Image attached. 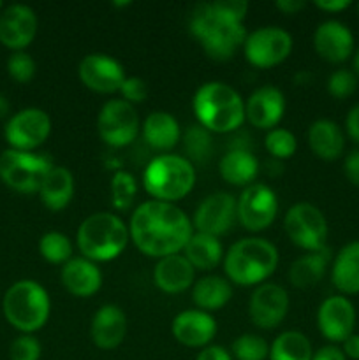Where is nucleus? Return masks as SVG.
Listing matches in <instances>:
<instances>
[{
	"instance_id": "1",
	"label": "nucleus",
	"mask_w": 359,
	"mask_h": 360,
	"mask_svg": "<svg viewBox=\"0 0 359 360\" xmlns=\"http://www.w3.org/2000/svg\"><path fill=\"white\" fill-rule=\"evenodd\" d=\"M129 234L143 255L160 260L185 248L194 234V225L176 204L151 199L134 210Z\"/></svg>"
},
{
	"instance_id": "2",
	"label": "nucleus",
	"mask_w": 359,
	"mask_h": 360,
	"mask_svg": "<svg viewBox=\"0 0 359 360\" xmlns=\"http://www.w3.org/2000/svg\"><path fill=\"white\" fill-rule=\"evenodd\" d=\"M192 108L201 127L210 132L229 134L245 122V102L227 83L208 81L197 88Z\"/></svg>"
},
{
	"instance_id": "3",
	"label": "nucleus",
	"mask_w": 359,
	"mask_h": 360,
	"mask_svg": "<svg viewBox=\"0 0 359 360\" xmlns=\"http://www.w3.org/2000/svg\"><path fill=\"white\" fill-rule=\"evenodd\" d=\"M278 250L263 238L236 241L224 255V271L229 281L239 287L263 285L278 267Z\"/></svg>"
},
{
	"instance_id": "4",
	"label": "nucleus",
	"mask_w": 359,
	"mask_h": 360,
	"mask_svg": "<svg viewBox=\"0 0 359 360\" xmlns=\"http://www.w3.org/2000/svg\"><path fill=\"white\" fill-rule=\"evenodd\" d=\"M129 225L109 211L87 217L76 232L77 248L84 259L95 264L118 259L129 245Z\"/></svg>"
},
{
	"instance_id": "5",
	"label": "nucleus",
	"mask_w": 359,
	"mask_h": 360,
	"mask_svg": "<svg viewBox=\"0 0 359 360\" xmlns=\"http://www.w3.org/2000/svg\"><path fill=\"white\" fill-rule=\"evenodd\" d=\"M190 32L203 46L211 60L225 62L231 58L239 46L245 44L246 30L243 23L222 20L211 7V2L197 4L190 16Z\"/></svg>"
},
{
	"instance_id": "6",
	"label": "nucleus",
	"mask_w": 359,
	"mask_h": 360,
	"mask_svg": "<svg viewBox=\"0 0 359 360\" xmlns=\"http://www.w3.org/2000/svg\"><path fill=\"white\" fill-rule=\"evenodd\" d=\"M143 185L153 200L175 204L194 190L196 169L187 157L158 155L144 169Z\"/></svg>"
},
{
	"instance_id": "7",
	"label": "nucleus",
	"mask_w": 359,
	"mask_h": 360,
	"mask_svg": "<svg viewBox=\"0 0 359 360\" xmlns=\"http://www.w3.org/2000/svg\"><path fill=\"white\" fill-rule=\"evenodd\" d=\"M7 322L23 334H34L46 326L51 301L42 285L34 280H20L11 285L2 301Z\"/></svg>"
},
{
	"instance_id": "8",
	"label": "nucleus",
	"mask_w": 359,
	"mask_h": 360,
	"mask_svg": "<svg viewBox=\"0 0 359 360\" xmlns=\"http://www.w3.org/2000/svg\"><path fill=\"white\" fill-rule=\"evenodd\" d=\"M46 153L6 150L0 155V178L9 188L20 193L39 192L44 176L53 167Z\"/></svg>"
},
{
	"instance_id": "9",
	"label": "nucleus",
	"mask_w": 359,
	"mask_h": 360,
	"mask_svg": "<svg viewBox=\"0 0 359 360\" xmlns=\"http://www.w3.org/2000/svg\"><path fill=\"white\" fill-rule=\"evenodd\" d=\"M287 238L305 252H319L326 248L327 220L322 211L310 202H298L289 207L284 218Z\"/></svg>"
},
{
	"instance_id": "10",
	"label": "nucleus",
	"mask_w": 359,
	"mask_h": 360,
	"mask_svg": "<svg viewBox=\"0 0 359 360\" xmlns=\"http://www.w3.org/2000/svg\"><path fill=\"white\" fill-rule=\"evenodd\" d=\"M101 139L111 148H123L134 143L141 130L136 108L123 98H111L102 105L97 116Z\"/></svg>"
},
{
	"instance_id": "11",
	"label": "nucleus",
	"mask_w": 359,
	"mask_h": 360,
	"mask_svg": "<svg viewBox=\"0 0 359 360\" xmlns=\"http://www.w3.org/2000/svg\"><path fill=\"white\" fill-rule=\"evenodd\" d=\"M292 51V35L280 27H260L250 32L243 44V53L250 65L271 69L287 60Z\"/></svg>"
},
{
	"instance_id": "12",
	"label": "nucleus",
	"mask_w": 359,
	"mask_h": 360,
	"mask_svg": "<svg viewBox=\"0 0 359 360\" xmlns=\"http://www.w3.org/2000/svg\"><path fill=\"white\" fill-rule=\"evenodd\" d=\"M278 214L277 193L264 183H252L236 200V217L243 229L260 232L270 227Z\"/></svg>"
},
{
	"instance_id": "13",
	"label": "nucleus",
	"mask_w": 359,
	"mask_h": 360,
	"mask_svg": "<svg viewBox=\"0 0 359 360\" xmlns=\"http://www.w3.org/2000/svg\"><path fill=\"white\" fill-rule=\"evenodd\" d=\"M51 134V118L39 108H27L9 118L4 129V136L11 150L34 151Z\"/></svg>"
},
{
	"instance_id": "14",
	"label": "nucleus",
	"mask_w": 359,
	"mask_h": 360,
	"mask_svg": "<svg viewBox=\"0 0 359 360\" xmlns=\"http://www.w3.org/2000/svg\"><path fill=\"white\" fill-rule=\"evenodd\" d=\"M77 76L88 90L95 94H115L125 81V69L122 63L106 53H90L77 67Z\"/></svg>"
},
{
	"instance_id": "15",
	"label": "nucleus",
	"mask_w": 359,
	"mask_h": 360,
	"mask_svg": "<svg viewBox=\"0 0 359 360\" xmlns=\"http://www.w3.org/2000/svg\"><path fill=\"white\" fill-rule=\"evenodd\" d=\"M289 311V294L277 283H263L253 290L248 301V316L259 329H275L284 322Z\"/></svg>"
},
{
	"instance_id": "16",
	"label": "nucleus",
	"mask_w": 359,
	"mask_h": 360,
	"mask_svg": "<svg viewBox=\"0 0 359 360\" xmlns=\"http://www.w3.org/2000/svg\"><path fill=\"white\" fill-rule=\"evenodd\" d=\"M236 199L227 192H217L208 195L197 206L192 225L196 232L208 236L225 234L236 220Z\"/></svg>"
},
{
	"instance_id": "17",
	"label": "nucleus",
	"mask_w": 359,
	"mask_h": 360,
	"mask_svg": "<svg viewBox=\"0 0 359 360\" xmlns=\"http://www.w3.org/2000/svg\"><path fill=\"white\" fill-rule=\"evenodd\" d=\"M355 309L345 295H331L324 299L317 309V327L331 343H344L354 334Z\"/></svg>"
},
{
	"instance_id": "18",
	"label": "nucleus",
	"mask_w": 359,
	"mask_h": 360,
	"mask_svg": "<svg viewBox=\"0 0 359 360\" xmlns=\"http://www.w3.org/2000/svg\"><path fill=\"white\" fill-rule=\"evenodd\" d=\"M37 14L25 4H13L0 14V42L14 51H23L37 35Z\"/></svg>"
},
{
	"instance_id": "19",
	"label": "nucleus",
	"mask_w": 359,
	"mask_h": 360,
	"mask_svg": "<svg viewBox=\"0 0 359 360\" xmlns=\"http://www.w3.org/2000/svg\"><path fill=\"white\" fill-rule=\"evenodd\" d=\"M285 112V97L277 86H260L245 102V120L256 129L273 130Z\"/></svg>"
},
{
	"instance_id": "20",
	"label": "nucleus",
	"mask_w": 359,
	"mask_h": 360,
	"mask_svg": "<svg viewBox=\"0 0 359 360\" xmlns=\"http://www.w3.org/2000/svg\"><path fill=\"white\" fill-rule=\"evenodd\" d=\"M171 333L180 345L187 348H206L217 334L213 316L201 309H185L172 319Z\"/></svg>"
},
{
	"instance_id": "21",
	"label": "nucleus",
	"mask_w": 359,
	"mask_h": 360,
	"mask_svg": "<svg viewBox=\"0 0 359 360\" xmlns=\"http://www.w3.org/2000/svg\"><path fill=\"white\" fill-rule=\"evenodd\" d=\"M313 48L326 62L341 63L354 53V35L351 28L340 21H324L313 34Z\"/></svg>"
},
{
	"instance_id": "22",
	"label": "nucleus",
	"mask_w": 359,
	"mask_h": 360,
	"mask_svg": "<svg viewBox=\"0 0 359 360\" xmlns=\"http://www.w3.org/2000/svg\"><path fill=\"white\" fill-rule=\"evenodd\" d=\"M127 334V316L116 304H104L97 309L90 323V338L101 350H115Z\"/></svg>"
},
{
	"instance_id": "23",
	"label": "nucleus",
	"mask_w": 359,
	"mask_h": 360,
	"mask_svg": "<svg viewBox=\"0 0 359 360\" xmlns=\"http://www.w3.org/2000/svg\"><path fill=\"white\" fill-rule=\"evenodd\" d=\"M62 285L74 297H92L97 294L102 287V273L97 264L84 257L70 259L62 266L60 273Z\"/></svg>"
},
{
	"instance_id": "24",
	"label": "nucleus",
	"mask_w": 359,
	"mask_h": 360,
	"mask_svg": "<svg viewBox=\"0 0 359 360\" xmlns=\"http://www.w3.org/2000/svg\"><path fill=\"white\" fill-rule=\"evenodd\" d=\"M153 280L158 290L164 294H182L190 288L196 280V269L185 259V255H169L157 262L153 269Z\"/></svg>"
},
{
	"instance_id": "25",
	"label": "nucleus",
	"mask_w": 359,
	"mask_h": 360,
	"mask_svg": "<svg viewBox=\"0 0 359 360\" xmlns=\"http://www.w3.org/2000/svg\"><path fill=\"white\" fill-rule=\"evenodd\" d=\"M39 195L49 211L65 210L74 195L73 172L62 165H53L42 179Z\"/></svg>"
},
{
	"instance_id": "26",
	"label": "nucleus",
	"mask_w": 359,
	"mask_h": 360,
	"mask_svg": "<svg viewBox=\"0 0 359 360\" xmlns=\"http://www.w3.org/2000/svg\"><path fill=\"white\" fill-rule=\"evenodd\" d=\"M308 144L320 160L333 162L344 153L345 136L338 123L331 120H317L308 129Z\"/></svg>"
},
{
	"instance_id": "27",
	"label": "nucleus",
	"mask_w": 359,
	"mask_h": 360,
	"mask_svg": "<svg viewBox=\"0 0 359 360\" xmlns=\"http://www.w3.org/2000/svg\"><path fill=\"white\" fill-rule=\"evenodd\" d=\"M331 281L340 294H359V241L345 245L331 267Z\"/></svg>"
},
{
	"instance_id": "28",
	"label": "nucleus",
	"mask_w": 359,
	"mask_h": 360,
	"mask_svg": "<svg viewBox=\"0 0 359 360\" xmlns=\"http://www.w3.org/2000/svg\"><path fill=\"white\" fill-rule=\"evenodd\" d=\"M143 137L148 146L158 151H168L178 144L180 123L172 115L165 111H153L144 118L143 123Z\"/></svg>"
},
{
	"instance_id": "29",
	"label": "nucleus",
	"mask_w": 359,
	"mask_h": 360,
	"mask_svg": "<svg viewBox=\"0 0 359 360\" xmlns=\"http://www.w3.org/2000/svg\"><path fill=\"white\" fill-rule=\"evenodd\" d=\"M331 255L329 248H322L319 252H310L306 255L299 257L289 267V283L296 288H312L322 280L326 274L327 264H329Z\"/></svg>"
},
{
	"instance_id": "30",
	"label": "nucleus",
	"mask_w": 359,
	"mask_h": 360,
	"mask_svg": "<svg viewBox=\"0 0 359 360\" xmlns=\"http://www.w3.org/2000/svg\"><path fill=\"white\" fill-rule=\"evenodd\" d=\"M222 179L232 186H248L252 185L253 179L257 178L259 172V162L250 151L236 150L227 151L222 157L220 165H218Z\"/></svg>"
},
{
	"instance_id": "31",
	"label": "nucleus",
	"mask_w": 359,
	"mask_h": 360,
	"mask_svg": "<svg viewBox=\"0 0 359 360\" xmlns=\"http://www.w3.org/2000/svg\"><path fill=\"white\" fill-rule=\"evenodd\" d=\"M232 297V287L227 278L204 276L192 285V301L201 311L222 309Z\"/></svg>"
},
{
	"instance_id": "32",
	"label": "nucleus",
	"mask_w": 359,
	"mask_h": 360,
	"mask_svg": "<svg viewBox=\"0 0 359 360\" xmlns=\"http://www.w3.org/2000/svg\"><path fill=\"white\" fill-rule=\"evenodd\" d=\"M183 255L192 264L194 269L210 271L215 269L224 259V246L215 236L194 232L183 248Z\"/></svg>"
},
{
	"instance_id": "33",
	"label": "nucleus",
	"mask_w": 359,
	"mask_h": 360,
	"mask_svg": "<svg viewBox=\"0 0 359 360\" xmlns=\"http://www.w3.org/2000/svg\"><path fill=\"white\" fill-rule=\"evenodd\" d=\"M308 338L299 330H285L270 345V360H312Z\"/></svg>"
},
{
	"instance_id": "34",
	"label": "nucleus",
	"mask_w": 359,
	"mask_h": 360,
	"mask_svg": "<svg viewBox=\"0 0 359 360\" xmlns=\"http://www.w3.org/2000/svg\"><path fill=\"white\" fill-rule=\"evenodd\" d=\"M39 252L49 264H65L73 259V243L62 232H46L39 239Z\"/></svg>"
},
{
	"instance_id": "35",
	"label": "nucleus",
	"mask_w": 359,
	"mask_h": 360,
	"mask_svg": "<svg viewBox=\"0 0 359 360\" xmlns=\"http://www.w3.org/2000/svg\"><path fill=\"white\" fill-rule=\"evenodd\" d=\"M183 144L190 162H204L213 153V139L211 132L201 125H192L183 136Z\"/></svg>"
},
{
	"instance_id": "36",
	"label": "nucleus",
	"mask_w": 359,
	"mask_h": 360,
	"mask_svg": "<svg viewBox=\"0 0 359 360\" xmlns=\"http://www.w3.org/2000/svg\"><path fill=\"white\" fill-rule=\"evenodd\" d=\"M111 200L115 210L118 211H127L132 206L134 199H136L137 193V183L130 172L127 171H118L113 174L111 178Z\"/></svg>"
},
{
	"instance_id": "37",
	"label": "nucleus",
	"mask_w": 359,
	"mask_h": 360,
	"mask_svg": "<svg viewBox=\"0 0 359 360\" xmlns=\"http://www.w3.org/2000/svg\"><path fill=\"white\" fill-rule=\"evenodd\" d=\"M231 352L236 360H266L270 357V345L257 334H241L232 343Z\"/></svg>"
},
{
	"instance_id": "38",
	"label": "nucleus",
	"mask_w": 359,
	"mask_h": 360,
	"mask_svg": "<svg viewBox=\"0 0 359 360\" xmlns=\"http://www.w3.org/2000/svg\"><path fill=\"white\" fill-rule=\"evenodd\" d=\"M264 144H266L267 153L278 160H287L298 150V141H296L294 134L287 129H280V127L267 132Z\"/></svg>"
},
{
	"instance_id": "39",
	"label": "nucleus",
	"mask_w": 359,
	"mask_h": 360,
	"mask_svg": "<svg viewBox=\"0 0 359 360\" xmlns=\"http://www.w3.org/2000/svg\"><path fill=\"white\" fill-rule=\"evenodd\" d=\"M35 62L28 53L14 51L7 60V72L16 83H28L35 76Z\"/></svg>"
},
{
	"instance_id": "40",
	"label": "nucleus",
	"mask_w": 359,
	"mask_h": 360,
	"mask_svg": "<svg viewBox=\"0 0 359 360\" xmlns=\"http://www.w3.org/2000/svg\"><path fill=\"white\" fill-rule=\"evenodd\" d=\"M355 88H358V77L348 69L334 70L329 76V79H327V91L334 98L351 97L355 91Z\"/></svg>"
},
{
	"instance_id": "41",
	"label": "nucleus",
	"mask_w": 359,
	"mask_h": 360,
	"mask_svg": "<svg viewBox=\"0 0 359 360\" xmlns=\"http://www.w3.org/2000/svg\"><path fill=\"white\" fill-rule=\"evenodd\" d=\"M42 348L37 338L32 334H21L11 343L9 359L11 360H39Z\"/></svg>"
},
{
	"instance_id": "42",
	"label": "nucleus",
	"mask_w": 359,
	"mask_h": 360,
	"mask_svg": "<svg viewBox=\"0 0 359 360\" xmlns=\"http://www.w3.org/2000/svg\"><path fill=\"white\" fill-rule=\"evenodd\" d=\"M211 7L222 20L234 21V23H243L248 11V4L243 0H218V2H211Z\"/></svg>"
},
{
	"instance_id": "43",
	"label": "nucleus",
	"mask_w": 359,
	"mask_h": 360,
	"mask_svg": "<svg viewBox=\"0 0 359 360\" xmlns=\"http://www.w3.org/2000/svg\"><path fill=\"white\" fill-rule=\"evenodd\" d=\"M120 94L122 98L129 104H139L146 98L148 95V86L141 77H125L122 88H120Z\"/></svg>"
},
{
	"instance_id": "44",
	"label": "nucleus",
	"mask_w": 359,
	"mask_h": 360,
	"mask_svg": "<svg viewBox=\"0 0 359 360\" xmlns=\"http://www.w3.org/2000/svg\"><path fill=\"white\" fill-rule=\"evenodd\" d=\"M344 171L348 181H351L352 185L359 186V150L351 151V153L347 155L344 164Z\"/></svg>"
},
{
	"instance_id": "45",
	"label": "nucleus",
	"mask_w": 359,
	"mask_h": 360,
	"mask_svg": "<svg viewBox=\"0 0 359 360\" xmlns=\"http://www.w3.org/2000/svg\"><path fill=\"white\" fill-rule=\"evenodd\" d=\"M196 360H232V355L225 348L217 347V345H210V347L203 348L199 352Z\"/></svg>"
},
{
	"instance_id": "46",
	"label": "nucleus",
	"mask_w": 359,
	"mask_h": 360,
	"mask_svg": "<svg viewBox=\"0 0 359 360\" xmlns=\"http://www.w3.org/2000/svg\"><path fill=\"white\" fill-rule=\"evenodd\" d=\"M345 129H347V134L351 136V139L359 144V104L354 105V108L351 109V112L347 115Z\"/></svg>"
},
{
	"instance_id": "47",
	"label": "nucleus",
	"mask_w": 359,
	"mask_h": 360,
	"mask_svg": "<svg viewBox=\"0 0 359 360\" xmlns=\"http://www.w3.org/2000/svg\"><path fill=\"white\" fill-rule=\"evenodd\" d=\"M312 360H347L345 354L341 352V348L334 347V345H327V347L319 348V350L313 354Z\"/></svg>"
},
{
	"instance_id": "48",
	"label": "nucleus",
	"mask_w": 359,
	"mask_h": 360,
	"mask_svg": "<svg viewBox=\"0 0 359 360\" xmlns=\"http://www.w3.org/2000/svg\"><path fill=\"white\" fill-rule=\"evenodd\" d=\"M317 9L324 11V13H341L347 7H351V0H315Z\"/></svg>"
},
{
	"instance_id": "49",
	"label": "nucleus",
	"mask_w": 359,
	"mask_h": 360,
	"mask_svg": "<svg viewBox=\"0 0 359 360\" xmlns=\"http://www.w3.org/2000/svg\"><path fill=\"white\" fill-rule=\"evenodd\" d=\"M341 352H344L347 359L359 360V334H351V336L341 343Z\"/></svg>"
},
{
	"instance_id": "50",
	"label": "nucleus",
	"mask_w": 359,
	"mask_h": 360,
	"mask_svg": "<svg viewBox=\"0 0 359 360\" xmlns=\"http://www.w3.org/2000/svg\"><path fill=\"white\" fill-rule=\"evenodd\" d=\"M305 6L306 4L301 2V0H278V2L275 4V7H277L278 11H282L284 14H287V16L298 14Z\"/></svg>"
},
{
	"instance_id": "51",
	"label": "nucleus",
	"mask_w": 359,
	"mask_h": 360,
	"mask_svg": "<svg viewBox=\"0 0 359 360\" xmlns=\"http://www.w3.org/2000/svg\"><path fill=\"white\" fill-rule=\"evenodd\" d=\"M9 111H11L9 101H7L6 95L0 94V118H6V116L9 115Z\"/></svg>"
},
{
	"instance_id": "52",
	"label": "nucleus",
	"mask_w": 359,
	"mask_h": 360,
	"mask_svg": "<svg viewBox=\"0 0 359 360\" xmlns=\"http://www.w3.org/2000/svg\"><path fill=\"white\" fill-rule=\"evenodd\" d=\"M354 69H355V72H358V76H359V48H358V51H355V55H354Z\"/></svg>"
},
{
	"instance_id": "53",
	"label": "nucleus",
	"mask_w": 359,
	"mask_h": 360,
	"mask_svg": "<svg viewBox=\"0 0 359 360\" xmlns=\"http://www.w3.org/2000/svg\"><path fill=\"white\" fill-rule=\"evenodd\" d=\"M0 9H2V2H0Z\"/></svg>"
},
{
	"instance_id": "54",
	"label": "nucleus",
	"mask_w": 359,
	"mask_h": 360,
	"mask_svg": "<svg viewBox=\"0 0 359 360\" xmlns=\"http://www.w3.org/2000/svg\"><path fill=\"white\" fill-rule=\"evenodd\" d=\"M358 11H359V4H358Z\"/></svg>"
}]
</instances>
